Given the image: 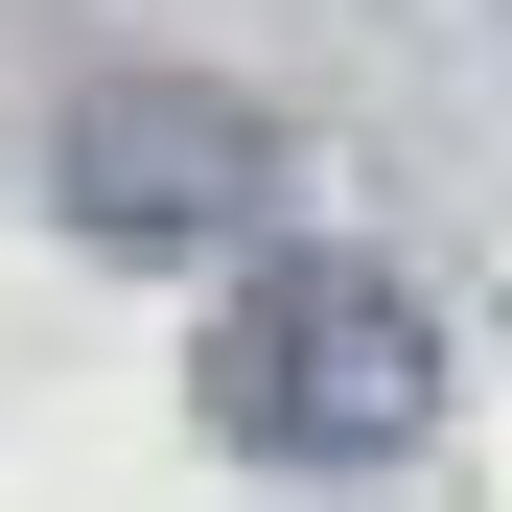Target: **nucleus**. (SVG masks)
<instances>
[{
  "mask_svg": "<svg viewBox=\"0 0 512 512\" xmlns=\"http://www.w3.org/2000/svg\"><path fill=\"white\" fill-rule=\"evenodd\" d=\"M443 419V303L396 256H256L233 326H210V443L256 466H396Z\"/></svg>",
  "mask_w": 512,
  "mask_h": 512,
  "instance_id": "1",
  "label": "nucleus"
},
{
  "mask_svg": "<svg viewBox=\"0 0 512 512\" xmlns=\"http://www.w3.org/2000/svg\"><path fill=\"white\" fill-rule=\"evenodd\" d=\"M47 187L70 233H233V210H280V117L233 94V70H94V94L47 117Z\"/></svg>",
  "mask_w": 512,
  "mask_h": 512,
  "instance_id": "2",
  "label": "nucleus"
}]
</instances>
